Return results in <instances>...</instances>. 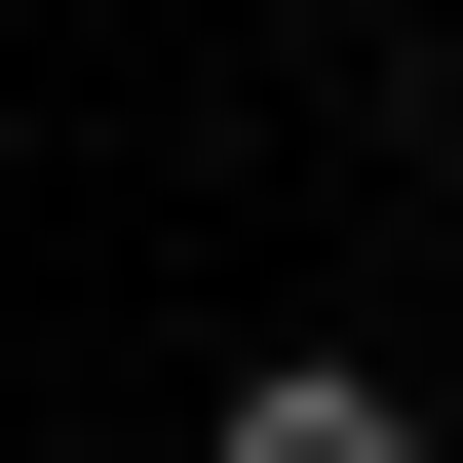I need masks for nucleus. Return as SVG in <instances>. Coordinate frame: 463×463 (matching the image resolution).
Returning a JSON list of instances; mask_svg holds the SVG:
<instances>
[{
  "mask_svg": "<svg viewBox=\"0 0 463 463\" xmlns=\"http://www.w3.org/2000/svg\"><path fill=\"white\" fill-rule=\"evenodd\" d=\"M232 463H425V386L386 347H232Z\"/></svg>",
  "mask_w": 463,
  "mask_h": 463,
  "instance_id": "nucleus-1",
  "label": "nucleus"
}]
</instances>
